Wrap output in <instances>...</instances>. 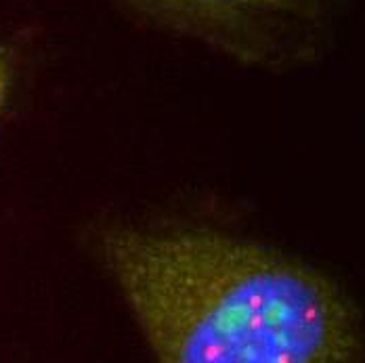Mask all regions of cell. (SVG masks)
<instances>
[{"label":"cell","mask_w":365,"mask_h":363,"mask_svg":"<svg viewBox=\"0 0 365 363\" xmlns=\"http://www.w3.org/2000/svg\"><path fill=\"white\" fill-rule=\"evenodd\" d=\"M153 28L191 38L244 63L307 55L319 30L317 0H124Z\"/></svg>","instance_id":"7a4b0ae2"},{"label":"cell","mask_w":365,"mask_h":363,"mask_svg":"<svg viewBox=\"0 0 365 363\" xmlns=\"http://www.w3.org/2000/svg\"><path fill=\"white\" fill-rule=\"evenodd\" d=\"M9 86H11V63H9L6 53L0 48V109H2L4 101H6Z\"/></svg>","instance_id":"3957f363"},{"label":"cell","mask_w":365,"mask_h":363,"mask_svg":"<svg viewBox=\"0 0 365 363\" xmlns=\"http://www.w3.org/2000/svg\"><path fill=\"white\" fill-rule=\"evenodd\" d=\"M99 252L151 353L168 363H344L359 315L324 273L202 229L115 227Z\"/></svg>","instance_id":"6da1fadb"}]
</instances>
